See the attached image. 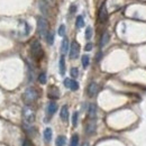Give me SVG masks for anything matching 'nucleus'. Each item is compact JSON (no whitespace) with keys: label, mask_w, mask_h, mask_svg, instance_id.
Wrapping results in <instances>:
<instances>
[{"label":"nucleus","mask_w":146,"mask_h":146,"mask_svg":"<svg viewBox=\"0 0 146 146\" xmlns=\"http://www.w3.org/2000/svg\"><path fill=\"white\" fill-rule=\"evenodd\" d=\"M37 98H38V92L35 88H33V87H31V88H27L25 92H24V94H23V100L25 101V104H27V105H31V104H33V102H35L37 100Z\"/></svg>","instance_id":"obj_1"},{"label":"nucleus","mask_w":146,"mask_h":146,"mask_svg":"<svg viewBox=\"0 0 146 146\" xmlns=\"http://www.w3.org/2000/svg\"><path fill=\"white\" fill-rule=\"evenodd\" d=\"M37 31L42 38H46L48 35V23L44 17H39L37 19Z\"/></svg>","instance_id":"obj_2"},{"label":"nucleus","mask_w":146,"mask_h":146,"mask_svg":"<svg viewBox=\"0 0 146 146\" xmlns=\"http://www.w3.org/2000/svg\"><path fill=\"white\" fill-rule=\"evenodd\" d=\"M31 52L35 60H40L43 56V48L38 40H34L31 45Z\"/></svg>","instance_id":"obj_3"},{"label":"nucleus","mask_w":146,"mask_h":146,"mask_svg":"<svg viewBox=\"0 0 146 146\" xmlns=\"http://www.w3.org/2000/svg\"><path fill=\"white\" fill-rule=\"evenodd\" d=\"M23 117H24V121L27 124H33L35 120V112L34 110L29 107H25L23 109Z\"/></svg>","instance_id":"obj_4"},{"label":"nucleus","mask_w":146,"mask_h":146,"mask_svg":"<svg viewBox=\"0 0 146 146\" xmlns=\"http://www.w3.org/2000/svg\"><path fill=\"white\" fill-rule=\"evenodd\" d=\"M79 53H80V45L76 42H73L70 47V58L75 60L79 56Z\"/></svg>","instance_id":"obj_5"},{"label":"nucleus","mask_w":146,"mask_h":146,"mask_svg":"<svg viewBox=\"0 0 146 146\" xmlns=\"http://www.w3.org/2000/svg\"><path fill=\"white\" fill-rule=\"evenodd\" d=\"M99 21L100 23H106L108 19V11H107V7L106 3H102V6L99 9Z\"/></svg>","instance_id":"obj_6"},{"label":"nucleus","mask_w":146,"mask_h":146,"mask_svg":"<svg viewBox=\"0 0 146 146\" xmlns=\"http://www.w3.org/2000/svg\"><path fill=\"white\" fill-rule=\"evenodd\" d=\"M96 129H97V124H96L94 119H90V121L86 126V134L91 136V135H93L96 133Z\"/></svg>","instance_id":"obj_7"},{"label":"nucleus","mask_w":146,"mask_h":146,"mask_svg":"<svg viewBox=\"0 0 146 146\" xmlns=\"http://www.w3.org/2000/svg\"><path fill=\"white\" fill-rule=\"evenodd\" d=\"M64 86L69 89H71L72 91H76L79 89V83L75 80H71V79H65L64 80Z\"/></svg>","instance_id":"obj_8"},{"label":"nucleus","mask_w":146,"mask_h":146,"mask_svg":"<svg viewBox=\"0 0 146 146\" xmlns=\"http://www.w3.org/2000/svg\"><path fill=\"white\" fill-rule=\"evenodd\" d=\"M88 94H89V97H94L98 91H99V86L96 83V82H91L90 84H89V87H88Z\"/></svg>","instance_id":"obj_9"},{"label":"nucleus","mask_w":146,"mask_h":146,"mask_svg":"<svg viewBox=\"0 0 146 146\" xmlns=\"http://www.w3.org/2000/svg\"><path fill=\"white\" fill-rule=\"evenodd\" d=\"M47 96H48L50 99H57L60 97V91H58V89L56 87L52 86L47 91Z\"/></svg>","instance_id":"obj_10"},{"label":"nucleus","mask_w":146,"mask_h":146,"mask_svg":"<svg viewBox=\"0 0 146 146\" xmlns=\"http://www.w3.org/2000/svg\"><path fill=\"white\" fill-rule=\"evenodd\" d=\"M96 116H97V106L94 104H91L88 109V117L90 119H96Z\"/></svg>","instance_id":"obj_11"},{"label":"nucleus","mask_w":146,"mask_h":146,"mask_svg":"<svg viewBox=\"0 0 146 146\" xmlns=\"http://www.w3.org/2000/svg\"><path fill=\"white\" fill-rule=\"evenodd\" d=\"M60 117H61V119L63 121H68V119H69V109H68V106H63L61 108Z\"/></svg>","instance_id":"obj_12"},{"label":"nucleus","mask_w":146,"mask_h":146,"mask_svg":"<svg viewBox=\"0 0 146 146\" xmlns=\"http://www.w3.org/2000/svg\"><path fill=\"white\" fill-rule=\"evenodd\" d=\"M109 39H110L109 33H108V32H105V33L102 34V36H101V39H100V47H104V46H106V45L108 44Z\"/></svg>","instance_id":"obj_13"},{"label":"nucleus","mask_w":146,"mask_h":146,"mask_svg":"<svg viewBox=\"0 0 146 146\" xmlns=\"http://www.w3.org/2000/svg\"><path fill=\"white\" fill-rule=\"evenodd\" d=\"M58 69H60V74L61 75H64L65 74V60H64V56H61V58H60Z\"/></svg>","instance_id":"obj_14"},{"label":"nucleus","mask_w":146,"mask_h":146,"mask_svg":"<svg viewBox=\"0 0 146 146\" xmlns=\"http://www.w3.org/2000/svg\"><path fill=\"white\" fill-rule=\"evenodd\" d=\"M56 110H57V105L55 102H50L48 106H47V112H48V115L50 116L54 115L55 112H56Z\"/></svg>","instance_id":"obj_15"},{"label":"nucleus","mask_w":146,"mask_h":146,"mask_svg":"<svg viewBox=\"0 0 146 146\" xmlns=\"http://www.w3.org/2000/svg\"><path fill=\"white\" fill-rule=\"evenodd\" d=\"M52 136H53L52 129L51 128H45V130H44V138H45V141L46 142H51Z\"/></svg>","instance_id":"obj_16"},{"label":"nucleus","mask_w":146,"mask_h":146,"mask_svg":"<svg viewBox=\"0 0 146 146\" xmlns=\"http://www.w3.org/2000/svg\"><path fill=\"white\" fill-rule=\"evenodd\" d=\"M61 51L63 54H65L68 51H69V39L68 38H64L62 40V45H61Z\"/></svg>","instance_id":"obj_17"},{"label":"nucleus","mask_w":146,"mask_h":146,"mask_svg":"<svg viewBox=\"0 0 146 146\" xmlns=\"http://www.w3.org/2000/svg\"><path fill=\"white\" fill-rule=\"evenodd\" d=\"M65 143H66V138L64 136H58L55 141V145L56 146H65Z\"/></svg>","instance_id":"obj_18"},{"label":"nucleus","mask_w":146,"mask_h":146,"mask_svg":"<svg viewBox=\"0 0 146 146\" xmlns=\"http://www.w3.org/2000/svg\"><path fill=\"white\" fill-rule=\"evenodd\" d=\"M89 63H90V57L88 55H83L82 56V65L84 69H87L89 66Z\"/></svg>","instance_id":"obj_19"},{"label":"nucleus","mask_w":146,"mask_h":146,"mask_svg":"<svg viewBox=\"0 0 146 146\" xmlns=\"http://www.w3.org/2000/svg\"><path fill=\"white\" fill-rule=\"evenodd\" d=\"M83 26H84L83 17H82V16H78V17H76V27H78V28H82Z\"/></svg>","instance_id":"obj_20"},{"label":"nucleus","mask_w":146,"mask_h":146,"mask_svg":"<svg viewBox=\"0 0 146 146\" xmlns=\"http://www.w3.org/2000/svg\"><path fill=\"white\" fill-rule=\"evenodd\" d=\"M78 144H79V136L75 134V135H73L72 138H71L70 146H78Z\"/></svg>","instance_id":"obj_21"},{"label":"nucleus","mask_w":146,"mask_h":146,"mask_svg":"<svg viewBox=\"0 0 146 146\" xmlns=\"http://www.w3.org/2000/svg\"><path fill=\"white\" fill-rule=\"evenodd\" d=\"M57 34H58V35H60L61 37H64V36H65V26H64V25H61V26L58 27Z\"/></svg>","instance_id":"obj_22"},{"label":"nucleus","mask_w":146,"mask_h":146,"mask_svg":"<svg viewBox=\"0 0 146 146\" xmlns=\"http://www.w3.org/2000/svg\"><path fill=\"white\" fill-rule=\"evenodd\" d=\"M38 81H39V83H42V84H45L46 83V74L43 72L39 74V76H38Z\"/></svg>","instance_id":"obj_23"},{"label":"nucleus","mask_w":146,"mask_h":146,"mask_svg":"<svg viewBox=\"0 0 146 146\" xmlns=\"http://www.w3.org/2000/svg\"><path fill=\"white\" fill-rule=\"evenodd\" d=\"M78 118H79V113L75 111V112H73V116H72V125L75 127L76 125H78Z\"/></svg>","instance_id":"obj_24"},{"label":"nucleus","mask_w":146,"mask_h":146,"mask_svg":"<svg viewBox=\"0 0 146 146\" xmlns=\"http://www.w3.org/2000/svg\"><path fill=\"white\" fill-rule=\"evenodd\" d=\"M46 39H47V43H48L50 45H52V44L54 43V35H53V33H48Z\"/></svg>","instance_id":"obj_25"},{"label":"nucleus","mask_w":146,"mask_h":146,"mask_svg":"<svg viewBox=\"0 0 146 146\" xmlns=\"http://www.w3.org/2000/svg\"><path fill=\"white\" fill-rule=\"evenodd\" d=\"M92 37V28L91 27H87L86 29V38L87 39H90Z\"/></svg>","instance_id":"obj_26"},{"label":"nucleus","mask_w":146,"mask_h":146,"mask_svg":"<svg viewBox=\"0 0 146 146\" xmlns=\"http://www.w3.org/2000/svg\"><path fill=\"white\" fill-rule=\"evenodd\" d=\"M78 75H79V70L76 68H72L71 69V76L72 78H78Z\"/></svg>","instance_id":"obj_27"},{"label":"nucleus","mask_w":146,"mask_h":146,"mask_svg":"<svg viewBox=\"0 0 146 146\" xmlns=\"http://www.w3.org/2000/svg\"><path fill=\"white\" fill-rule=\"evenodd\" d=\"M39 8H40V10L43 11V14H47V9H46V7H45V2H44V1L39 3Z\"/></svg>","instance_id":"obj_28"},{"label":"nucleus","mask_w":146,"mask_h":146,"mask_svg":"<svg viewBox=\"0 0 146 146\" xmlns=\"http://www.w3.org/2000/svg\"><path fill=\"white\" fill-rule=\"evenodd\" d=\"M86 51H91L92 50V44L91 43H88L87 45H86V48H84Z\"/></svg>","instance_id":"obj_29"},{"label":"nucleus","mask_w":146,"mask_h":146,"mask_svg":"<svg viewBox=\"0 0 146 146\" xmlns=\"http://www.w3.org/2000/svg\"><path fill=\"white\" fill-rule=\"evenodd\" d=\"M23 146H32V144H31V142L28 139H25L24 143H23Z\"/></svg>","instance_id":"obj_30"},{"label":"nucleus","mask_w":146,"mask_h":146,"mask_svg":"<svg viewBox=\"0 0 146 146\" xmlns=\"http://www.w3.org/2000/svg\"><path fill=\"white\" fill-rule=\"evenodd\" d=\"M75 10H76V7H75L74 5H72V6H71V8H70V13H71V14H74V13H75Z\"/></svg>","instance_id":"obj_31"},{"label":"nucleus","mask_w":146,"mask_h":146,"mask_svg":"<svg viewBox=\"0 0 146 146\" xmlns=\"http://www.w3.org/2000/svg\"><path fill=\"white\" fill-rule=\"evenodd\" d=\"M44 1H45V2H47V5H48V3H50V5H52V3L54 2V0H44Z\"/></svg>","instance_id":"obj_32"},{"label":"nucleus","mask_w":146,"mask_h":146,"mask_svg":"<svg viewBox=\"0 0 146 146\" xmlns=\"http://www.w3.org/2000/svg\"><path fill=\"white\" fill-rule=\"evenodd\" d=\"M82 146H89V143H83Z\"/></svg>","instance_id":"obj_33"}]
</instances>
